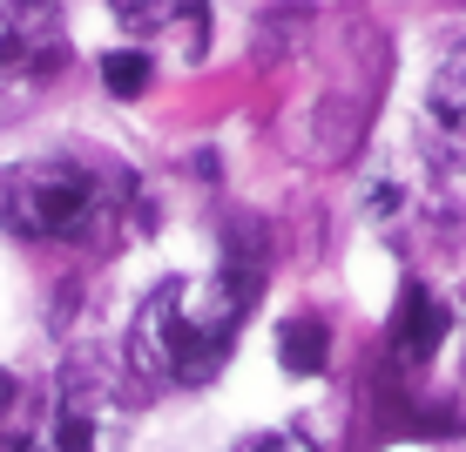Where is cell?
Instances as JSON below:
<instances>
[{
	"label": "cell",
	"mask_w": 466,
	"mask_h": 452,
	"mask_svg": "<svg viewBox=\"0 0 466 452\" xmlns=\"http://www.w3.org/2000/svg\"><path fill=\"white\" fill-rule=\"evenodd\" d=\"M250 311V277H169L136 311V358L169 385H210Z\"/></svg>",
	"instance_id": "6da1fadb"
},
{
	"label": "cell",
	"mask_w": 466,
	"mask_h": 452,
	"mask_svg": "<svg viewBox=\"0 0 466 452\" xmlns=\"http://www.w3.org/2000/svg\"><path fill=\"white\" fill-rule=\"evenodd\" d=\"M108 176L82 156H35V163L0 169V223L21 244H61V236H88L108 209Z\"/></svg>",
	"instance_id": "7a4b0ae2"
},
{
	"label": "cell",
	"mask_w": 466,
	"mask_h": 452,
	"mask_svg": "<svg viewBox=\"0 0 466 452\" xmlns=\"http://www.w3.org/2000/svg\"><path fill=\"white\" fill-rule=\"evenodd\" d=\"M116 432H122V412L102 385L61 378L47 392H35L27 406H7L0 452H108Z\"/></svg>",
	"instance_id": "3957f363"
},
{
	"label": "cell",
	"mask_w": 466,
	"mask_h": 452,
	"mask_svg": "<svg viewBox=\"0 0 466 452\" xmlns=\"http://www.w3.org/2000/svg\"><path fill=\"white\" fill-rule=\"evenodd\" d=\"M68 68V21L55 0H0V95H35Z\"/></svg>",
	"instance_id": "277c9868"
},
{
	"label": "cell",
	"mask_w": 466,
	"mask_h": 452,
	"mask_svg": "<svg viewBox=\"0 0 466 452\" xmlns=\"http://www.w3.org/2000/svg\"><path fill=\"white\" fill-rule=\"evenodd\" d=\"M426 142L440 149V163L466 169V35L426 75Z\"/></svg>",
	"instance_id": "5b68a950"
},
{
	"label": "cell",
	"mask_w": 466,
	"mask_h": 452,
	"mask_svg": "<svg viewBox=\"0 0 466 452\" xmlns=\"http://www.w3.org/2000/svg\"><path fill=\"white\" fill-rule=\"evenodd\" d=\"M108 7L122 14L128 35L169 41L183 61H203V47H210V14H203V0H108Z\"/></svg>",
	"instance_id": "8992f818"
},
{
	"label": "cell",
	"mask_w": 466,
	"mask_h": 452,
	"mask_svg": "<svg viewBox=\"0 0 466 452\" xmlns=\"http://www.w3.org/2000/svg\"><path fill=\"white\" fill-rule=\"evenodd\" d=\"M446 304L432 297L426 284H406V297H399V351H406V365H426L432 351H440V337H446Z\"/></svg>",
	"instance_id": "52a82bcc"
},
{
	"label": "cell",
	"mask_w": 466,
	"mask_h": 452,
	"mask_svg": "<svg viewBox=\"0 0 466 452\" xmlns=\"http://www.w3.org/2000/svg\"><path fill=\"white\" fill-rule=\"evenodd\" d=\"M278 345H284V371H298V378L325 371V358H331V337H325L318 317H291V325L278 331Z\"/></svg>",
	"instance_id": "ba28073f"
},
{
	"label": "cell",
	"mask_w": 466,
	"mask_h": 452,
	"mask_svg": "<svg viewBox=\"0 0 466 452\" xmlns=\"http://www.w3.org/2000/svg\"><path fill=\"white\" fill-rule=\"evenodd\" d=\"M102 82H108V95H116V102H136V95L149 88V55H142V47L108 55V61H102Z\"/></svg>",
	"instance_id": "9c48e42d"
},
{
	"label": "cell",
	"mask_w": 466,
	"mask_h": 452,
	"mask_svg": "<svg viewBox=\"0 0 466 452\" xmlns=\"http://www.w3.org/2000/svg\"><path fill=\"white\" fill-rule=\"evenodd\" d=\"M237 452H318L304 432H264V439H244Z\"/></svg>",
	"instance_id": "30bf717a"
},
{
	"label": "cell",
	"mask_w": 466,
	"mask_h": 452,
	"mask_svg": "<svg viewBox=\"0 0 466 452\" xmlns=\"http://www.w3.org/2000/svg\"><path fill=\"white\" fill-rule=\"evenodd\" d=\"M7 406H14V378L0 371V418H7Z\"/></svg>",
	"instance_id": "8fae6325"
}]
</instances>
